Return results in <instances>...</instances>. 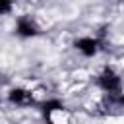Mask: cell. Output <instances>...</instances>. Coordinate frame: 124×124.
<instances>
[{
	"instance_id": "cell-2",
	"label": "cell",
	"mask_w": 124,
	"mask_h": 124,
	"mask_svg": "<svg viewBox=\"0 0 124 124\" xmlns=\"http://www.w3.org/2000/svg\"><path fill=\"white\" fill-rule=\"evenodd\" d=\"M76 48H78L83 56H95L97 50H99V43H97V39L83 37V39H78V41H76Z\"/></svg>"
},
{
	"instance_id": "cell-5",
	"label": "cell",
	"mask_w": 124,
	"mask_h": 124,
	"mask_svg": "<svg viewBox=\"0 0 124 124\" xmlns=\"http://www.w3.org/2000/svg\"><path fill=\"white\" fill-rule=\"evenodd\" d=\"M58 108H62V105H60L58 101H46V103L43 105V110H45L46 116H50V112H54V110H58Z\"/></svg>"
},
{
	"instance_id": "cell-4",
	"label": "cell",
	"mask_w": 124,
	"mask_h": 124,
	"mask_svg": "<svg viewBox=\"0 0 124 124\" xmlns=\"http://www.w3.org/2000/svg\"><path fill=\"white\" fill-rule=\"evenodd\" d=\"M17 35L19 37H35L39 31H37V25L31 21V19H27V17H21L19 21H17Z\"/></svg>"
},
{
	"instance_id": "cell-6",
	"label": "cell",
	"mask_w": 124,
	"mask_h": 124,
	"mask_svg": "<svg viewBox=\"0 0 124 124\" xmlns=\"http://www.w3.org/2000/svg\"><path fill=\"white\" fill-rule=\"evenodd\" d=\"M12 10V0H0V16Z\"/></svg>"
},
{
	"instance_id": "cell-1",
	"label": "cell",
	"mask_w": 124,
	"mask_h": 124,
	"mask_svg": "<svg viewBox=\"0 0 124 124\" xmlns=\"http://www.w3.org/2000/svg\"><path fill=\"white\" fill-rule=\"evenodd\" d=\"M99 85L107 91V93H120V85H122V81H120V78L112 72V70H103V74L99 76Z\"/></svg>"
},
{
	"instance_id": "cell-3",
	"label": "cell",
	"mask_w": 124,
	"mask_h": 124,
	"mask_svg": "<svg viewBox=\"0 0 124 124\" xmlns=\"http://www.w3.org/2000/svg\"><path fill=\"white\" fill-rule=\"evenodd\" d=\"M8 99H10V103H14V105H29V103L33 101L31 93H29V91H25V89H21V87L12 89V91H10V95H8Z\"/></svg>"
}]
</instances>
